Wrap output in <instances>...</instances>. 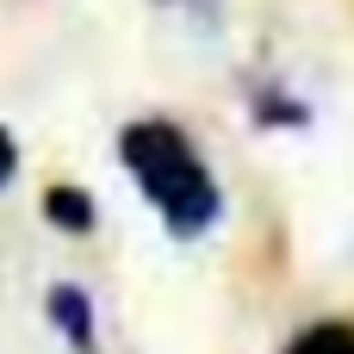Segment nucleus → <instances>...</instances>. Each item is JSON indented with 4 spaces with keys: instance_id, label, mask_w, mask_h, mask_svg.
I'll return each mask as SVG.
<instances>
[{
    "instance_id": "nucleus-1",
    "label": "nucleus",
    "mask_w": 354,
    "mask_h": 354,
    "mask_svg": "<svg viewBox=\"0 0 354 354\" xmlns=\"http://www.w3.org/2000/svg\"><path fill=\"white\" fill-rule=\"evenodd\" d=\"M118 162L137 180V193L156 205V218L168 224V236L193 243L224 218V187L212 174V162L199 156V143L174 124V118H137L118 131Z\"/></svg>"
},
{
    "instance_id": "nucleus-2",
    "label": "nucleus",
    "mask_w": 354,
    "mask_h": 354,
    "mask_svg": "<svg viewBox=\"0 0 354 354\" xmlns=\"http://www.w3.org/2000/svg\"><path fill=\"white\" fill-rule=\"evenodd\" d=\"M44 311H50V330H56L75 354H93V342H100V317H93V292H87V286H75V280L50 286Z\"/></svg>"
},
{
    "instance_id": "nucleus-3",
    "label": "nucleus",
    "mask_w": 354,
    "mask_h": 354,
    "mask_svg": "<svg viewBox=\"0 0 354 354\" xmlns=\"http://www.w3.org/2000/svg\"><path fill=\"white\" fill-rule=\"evenodd\" d=\"M44 218L56 224V230H68V236H87L100 218H93V193L87 187H75V180H56V187H44Z\"/></svg>"
},
{
    "instance_id": "nucleus-4",
    "label": "nucleus",
    "mask_w": 354,
    "mask_h": 354,
    "mask_svg": "<svg viewBox=\"0 0 354 354\" xmlns=\"http://www.w3.org/2000/svg\"><path fill=\"white\" fill-rule=\"evenodd\" d=\"M286 354H354V324H311L286 342Z\"/></svg>"
},
{
    "instance_id": "nucleus-5",
    "label": "nucleus",
    "mask_w": 354,
    "mask_h": 354,
    "mask_svg": "<svg viewBox=\"0 0 354 354\" xmlns=\"http://www.w3.org/2000/svg\"><path fill=\"white\" fill-rule=\"evenodd\" d=\"M255 106H268V112H261L268 124H305V100H286V93H274V87H261Z\"/></svg>"
},
{
    "instance_id": "nucleus-6",
    "label": "nucleus",
    "mask_w": 354,
    "mask_h": 354,
    "mask_svg": "<svg viewBox=\"0 0 354 354\" xmlns=\"http://www.w3.org/2000/svg\"><path fill=\"white\" fill-rule=\"evenodd\" d=\"M12 174H19V137H12V131L0 124V187H6Z\"/></svg>"
}]
</instances>
